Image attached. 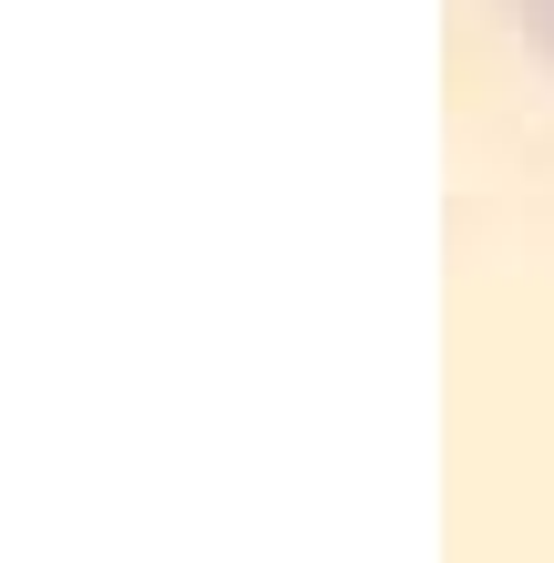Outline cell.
I'll use <instances>...</instances> for the list:
<instances>
[{"mask_svg":"<svg viewBox=\"0 0 554 563\" xmlns=\"http://www.w3.org/2000/svg\"><path fill=\"white\" fill-rule=\"evenodd\" d=\"M513 21H524V31H534V52L554 62V0H513Z\"/></svg>","mask_w":554,"mask_h":563,"instance_id":"1","label":"cell"}]
</instances>
